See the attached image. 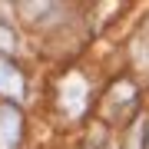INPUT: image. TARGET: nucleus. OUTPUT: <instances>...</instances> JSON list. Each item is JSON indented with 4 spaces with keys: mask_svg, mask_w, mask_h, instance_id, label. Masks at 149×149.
Segmentation results:
<instances>
[{
    "mask_svg": "<svg viewBox=\"0 0 149 149\" xmlns=\"http://www.w3.org/2000/svg\"><path fill=\"white\" fill-rule=\"evenodd\" d=\"M146 149H149V126H146Z\"/></svg>",
    "mask_w": 149,
    "mask_h": 149,
    "instance_id": "obj_5",
    "label": "nucleus"
},
{
    "mask_svg": "<svg viewBox=\"0 0 149 149\" xmlns=\"http://www.w3.org/2000/svg\"><path fill=\"white\" fill-rule=\"evenodd\" d=\"M23 143V113L13 103H0V149H20Z\"/></svg>",
    "mask_w": 149,
    "mask_h": 149,
    "instance_id": "obj_1",
    "label": "nucleus"
},
{
    "mask_svg": "<svg viewBox=\"0 0 149 149\" xmlns=\"http://www.w3.org/2000/svg\"><path fill=\"white\" fill-rule=\"evenodd\" d=\"M17 43H20V40H17V30H13L7 20H0V53L10 56L13 50H17Z\"/></svg>",
    "mask_w": 149,
    "mask_h": 149,
    "instance_id": "obj_4",
    "label": "nucleus"
},
{
    "mask_svg": "<svg viewBox=\"0 0 149 149\" xmlns=\"http://www.w3.org/2000/svg\"><path fill=\"white\" fill-rule=\"evenodd\" d=\"M23 90H27V80H23L20 66H17L10 56L0 53V96H7V100H20Z\"/></svg>",
    "mask_w": 149,
    "mask_h": 149,
    "instance_id": "obj_3",
    "label": "nucleus"
},
{
    "mask_svg": "<svg viewBox=\"0 0 149 149\" xmlns=\"http://www.w3.org/2000/svg\"><path fill=\"white\" fill-rule=\"evenodd\" d=\"M60 106L66 116H80L86 109V80L80 73H66L60 83Z\"/></svg>",
    "mask_w": 149,
    "mask_h": 149,
    "instance_id": "obj_2",
    "label": "nucleus"
}]
</instances>
